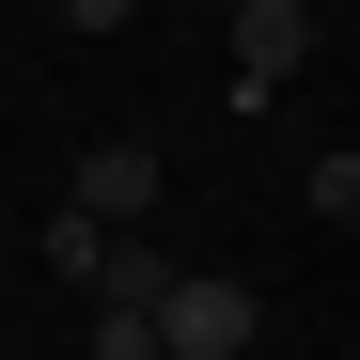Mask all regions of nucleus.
<instances>
[{
  "mask_svg": "<svg viewBox=\"0 0 360 360\" xmlns=\"http://www.w3.org/2000/svg\"><path fill=\"white\" fill-rule=\"evenodd\" d=\"M345 360H360V345H345Z\"/></svg>",
  "mask_w": 360,
  "mask_h": 360,
  "instance_id": "6e6552de",
  "label": "nucleus"
},
{
  "mask_svg": "<svg viewBox=\"0 0 360 360\" xmlns=\"http://www.w3.org/2000/svg\"><path fill=\"white\" fill-rule=\"evenodd\" d=\"M141 16V0H63V32H126Z\"/></svg>",
  "mask_w": 360,
  "mask_h": 360,
  "instance_id": "0eeeda50",
  "label": "nucleus"
},
{
  "mask_svg": "<svg viewBox=\"0 0 360 360\" xmlns=\"http://www.w3.org/2000/svg\"><path fill=\"white\" fill-rule=\"evenodd\" d=\"M110 251H126V235H94V219H79V204H63V219H47V266H63V282H79V297H110Z\"/></svg>",
  "mask_w": 360,
  "mask_h": 360,
  "instance_id": "39448f33",
  "label": "nucleus"
},
{
  "mask_svg": "<svg viewBox=\"0 0 360 360\" xmlns=\"http://www.w3.org/2000/svg\"><path fill=\"white\" fill-rule=\"evenodd\" d=\"M94 360H172V329H157V297H94V329H79Z\"/></svg>",
  "mask_w": 360,
  "mask_h": 360,
  "instance_id": "20e7f679",
  "label": "nucleus"
},
{
  "mask_svg": "<svg viewBox=\"0 0 360 360\" xmlns=\"http://www.w3.org/2000/svg\"><path fill=\"white\" fill-rule=\"evenodd\" d=\"M157 329H172V360H251V329H266V297L235 282V266H172V297H157Z\"/></svg>",
  "mask_w": 360,
  "mask_h": 360,
  "instance_id": "f257e3e1",
  "label": "nucleus"
},
{
  "mask_svg": "<svg viewBox=\"0 0 360 360\" xmlns=\"http://www.w3.org/2000/svg\"><path fill=\"white\" fill-rule=\"evenodd\" d=\"M314 63V0H235V94H282Z\"/></svg>",
  "mask_w": 360,
  "mask_h": 360,
  "instance_id": "7ed1b4c3",
  "label": "nucleus"
},
{
  "mask_svg": "<svg viewBox=\"0 0 360 360\" xmlns=\"http://www.w3.org/2000/svg\"><path fill=\"white\" fill-rule=\"evenodd\" d=\"M314 219H329V235H360V141H345V157H314Z\"/></svg>",
  "mask_w": 360,
  "mask_h": 360,
  "instance_id": "423d86ee",
  "label": "nucleus"
},
{
  "mask_svg": "<svg viewBox=\"0 0 360 360\" xmlns=\"http://www.w3.org/2000/svg\"><path fill=\"white\" fill-rule=\"evenodd\" d=\"M63 204H79L94 235H141V219H157V141H94V157H79V188H63Z\"/></svg>",
  "mask_w": 360,
  "mask_h": 360,
  "instance_id": "f03ea898",
  "label": "nucleus"
}]
</instances>
